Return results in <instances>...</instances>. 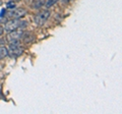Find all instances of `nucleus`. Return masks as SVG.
I'll return each mask as SVG.
<instances>
[{
  "label": "nucleus",
  "instance_id": "f03ea898",
  "mask_svg": "<svg viewBox=\"0 0 122 114\" xmlns=\"http://www.w3.org/2000/svg\"><path fill=\"white\" fill-rule=\"evenodd\" d=\"M50 11L49 10H42L40 11L38 14H36L35 18H34V21H35V25L38 26H42L46 21H47V20L49 17H50Z\"/></svg>",
  "mask_w": 122,
  "mask_h": 114
},
{
  "label": "nucleus",
  "instance_id": "7ed1b4c3",
  "mask_svg": "<svg viewBox=\"0 0 122 114\" xmlns=\"http://www.w3.org/2000/svg\"><path fill=\"white\" fill-rule=\"evenodd\" d=\"M25 21H20V18H11L10 21H6L5 26H4V31H6L7 33L12 32L14 30H16L18 28H20Z\"/></svg>",
  "mask_w": 122,
  "mask_h": 114
},
{
  "label": "nucleus",
  "instance_id": "423d86ee",
  "mask_svg": "<svg viewBox=\"0 0 122 114\" xmlns=\"http://www.w3.org/2000/svg\"><path fill=\"white\" fill-rule=\"evenodd\" d=\"M8 55V52H7V48L5 46H0V60L4 59L5 57Z\"/></svg>",
  "mask_w": 122,
  "mask_h": 114
},
{
  "label": "nucleus",
  "instance_id": "20e7f679",
  "mask_svg": "<svg viewBox=\"0 0 122 114\" xmlns=\"http://www.w3.org/2000/svg\"><path fill=\"white\" fill-rule=\"evenodd\" d=\"M22 35H24V32L20 31V30H14V31L12 32H9L8 35H7L6 37V40L9 42V43H13V42H20V38L22 37Z\"/></svg>",
  "mask_w": 122,
  "mask_h": 114
},
{
  "label": "nucleus",
  "instance_id": "9b49d317",
  "mask_svg": "<svg viewBox=\"0 0 122 114\" xmlns=\"http://www.w3.org/2000/svg\"><path fill=\"white\" fill-rule=\"evenodd\" d=\"M1 4H2V2H1V1H0V5H1Z\"/></svg>",
  "mask_w": 122,
  "mask_h": 114
},
{
  "label": "nucleus",
  "instance_id": "6e6552de",
  "mask_svg": "<svg viewBox=\"0 0 122 114\" xmlns=\"http://www.w3.org/2000/svg\"><path fill=\"white\" fill-rule=\"evenodd\" d=\"M6 7L8 9H13V8H15V7H16V4H15V2L14 1H12V0H11V1H8L6 3Z\"/></svg>",
  "mask_w": 122,
  "mask_h": 114
},
{
  "label": "nucleus",
  "instance_id": "9d476101",
  "mask_svg": "<svg viewBox=\"0 0 122 114\" xmlns=\"http://www.w3.org/2000/svg\"><path fill=\"white\" fill-rule=\"evenodd\" d=\"M14 1H20V0H14Z\"/></svg>",
  "mask_w": 122,
  "mask_h": 114
},
{
  "label": "nucleus",
  "instance_id": "39448f33",
  "mask_svg": "<svg viewBox=\"0 0 122 114\" xmlns=\"http://www.w3.org/2000/svg\"><path fill=\"white\" fill-rule=\"evenodd\" d=\"M26 10L24 8H13L9 9V11L7 12V16L10 18H21L25 16Z\"/></svg>",
  "mask_w": 122,
  "mask_h": 114
},
{
  "label": "nucleus",
  "instance_id": "f257e3e1",
  "mask_svg": "<svg viewBox=\"0 0 122 114\" xmlns=\"http://www.w3.org/2000/svg\"><path fill=\"white\" fill-rule=\"evenodd\" d=\"M7 52L10 57L17 58L22 54V47L20 45V42H13L9 43V46L7 48Z\"/></svg>",
  "mask_w": 122,
  "mask_h": 114
},
{
  "label": "nucleus",
  "instance_id": "1a4fd4ad",
  "mask_svg": "<svg viewBox=\"0 0 122 114\" xmlns=\"http://www.w3.org/2000/svg\"><path fill=\"white\" fill-rule=\"evenodd\" d=\"M3 33H4V28H3V26H0V36H2Z\"/></svg>",
  "mask_w": 122,
  "mask_h": 114
},
{
  "label": "nucleus",
  "instance_id": "0eeeda50",
  "mask_svg": "<svg viewBox=\"0 0 122 114\" xmlns=\"http://www.w3.org/2000/svg\"><path fill=\"white\" fill-rule=\"evenodd\" d=\"M58 1H59V0H47V3H46V8H50L51 6L56 4Z\"/></svg>",
  "mask_w": 122,
  "mask_h": 114
}]
</instances>
